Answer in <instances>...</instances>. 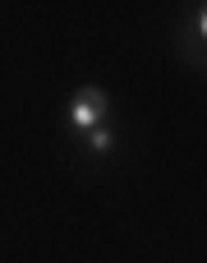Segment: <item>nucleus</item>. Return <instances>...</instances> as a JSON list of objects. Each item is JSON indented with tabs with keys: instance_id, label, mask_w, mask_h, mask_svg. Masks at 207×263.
<instances>
[{
	"instance_id": "f03ea898",
	"label": "nucleus",
	"mask_w": 207,
	"mask_h": 263,
	"mask_svg": "<svg viewBox=\"0 0 207 263\" xmlns=\"http://www.w3.org/2000/svg\"><path fill=\"white\" fill-rule=\"evenodd\" d=\"M88 148H92V153H111V148H115L111 129H106V125H101V129H92V134H88Z\"/></svg>"
},
{
	"instance_id": "7ed1b4c3",
	"label": "nucleus",
	"mask_w": 207,
	"mask_h": 263,
	"mask_svg": "<svg viewBox=\"0 0 207 263\" xmlns=\"http://www.w3.org/2000/svg\"><path fill=\"white\" fill-rule=\"evenodd\" d=\"M194 32H198V37H203V42H207V5H203V9H198V14H194Z\"/></svg>"
},
{
	"instance_id": "f257e3e1",
	"label": "nucleus",
	"mask_w": 207,
	"mask_h": 263,
	"mask_svg": "<svg viewBox=\"0 0 207 263\" xmlns=\"http://www.w3.org/2000/svg\"><path fill=\"white\" fill-rule=\"evenodd\" d=\"M106 111H111L106 92H101V88H83V92L69 102V125H74V129H83V134H92V129H101Z\"/></svg>"
}]
</instances>
